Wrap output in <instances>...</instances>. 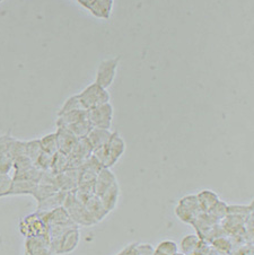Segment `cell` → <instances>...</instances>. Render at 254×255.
Segmentation results:
<instances>
[{
    "label": "cell",
    "instance_id": "1",
    "mask_svg": "<svg viewBox=\"0 0 254 255\" xmlns=\"http://www.w3.org/2000/svg\"><path fill=\"white\" fill-rule=\"evenodd\" d=\"M126 151V141L118 131H113L105 146L93 150V156L100 161L103 168H111Z\"/></svg>",
    "mask_w": 254,
    "mask_h": 255
},
{
    "label": "cell",
    "instance_id": "2",
    "mask_svg": "<svg viewBox=\"0 0 254 255\" xmlns=\"http://www.w3.org/2000/svg\"><path fill=\"white\" fill-rule=\"evenodd\" d=\"M63 208L68 212V215H69L70 219L73 220V223L77 225L78 227H91L99 224L91 216L90 212L86 210V208H85L83 203L76 198L74 192L67 193L65 202H63Z\"/></svg>",
    "mask_w": 254,
    "mask_h": 255
},
{
    "label": "cell",
    "instance_id": "3",
    "mask_svg": "<svg viewBox=\"0 0 254 255\" xmlns=\"http://www.w3.org/2000/svg\"><path fill=\"white\" fill-rule=\"evenodd\" d=\"M78 96L84 110H91L99 105L109 103L111 100V95L108 89L100 86L95 82L85 87Z\"/></svg>",
    "mask_w": 254,
    "mask_h": 255
},
{
    "label": "cell",
    "instance_id": "4",
    "mask_svg": "<svg viewBox=\"0 0 254 255\" xmlns=\"http://www.w3.org/2000/svg\"><path fill=\"white\" fill-rule=\"evenodd\" d=\"M121 57H112L102 60L101 63L97 67L96 76H95V83L99 84L100 86L103 88H109L112 86V84L116 80L118 67L120 65Z\"/></svg>",
    "mask_w": 254,
    "mask_h": 255
},
{
    "label": "cell",
    "instance_id": "5",
    "mask_svg": "<svg viewBox=\"0 0 254 255\" xmlns=\"http://www.w3.org/2000/svg\"><path fill=\"white\" fill-rule=\"evenodd\" d=\"M87 111V119L91 122L93 128H102V129H111L113 117H114V110L112 104L105 103L93 108L91 110H86Z\"/></svg>",
    "mask_w": 254,
    "mask_h": 255
},
{
    "label": "cell",
    "instance_id": "6",
    "mask_svg": "<svg viewBox=\"0 0 254 255\" xmlns=\"http://www.w3.org/2000/svg\"><path fill=\"white\" fill-rule=\"evenodd\" d=\"M19 232L25 237L46 235L48 227H46V224L44 223L41 212L35 211L34 214L28 215L20 220Z\"/></svg>",
    "mask_w": 254,
    "mask_h": 255
},
{
    "label": "cell",
    "instance_id": "7",
    "mask_svg": "<svg viewBox=\"0 0 254 255\" xmlns=\"http://www.w3.org/2000/svg\"><path fill=\"white\" fill-rule=\"evenodd\" d=\"M92 155L93 148L87 138L79 139L74 149L68 155V169H79Z\"/></svg>",
    "mask_w": 254,
    "mask_h": 255
},
{
    "label": "cell",
    "instance_id": "8",
    "mask_svg": "<svg viewBox=\"0 0 254 255\" xmlns=\"http://www.w3.org/2000/svg\"><path fill=\"white\" fill-rule=\"evenodd\" d=\"M25 255H54L51 250L48 235L26 237Z\"/></svg>",
    "mask_w": 254,
    "mask_h": 255
},
{
    "label": "cell",
    "instance_id": "9",
    "mask_svg": "<svg viewBox=\"0 0 254 255\" xmlns=\"http://www.w3.org/2000/svg\"><path fill=\"white\" fill-rule=\"evenodd\" d=\"M79 169L69 168L60 174H56V186L59 191L70 193L77 190Z\"/></svg>",
    "mask_w": 254,
    "mask_h": 255
},
{
    "label": "cell",
    "instance_id": "10",
    "mask_svg": "<svg viewBox=\"0 0 254 255\" xmlns=\"http://www.w3.org/2000/svg\"><path fill=\"white\" fill-rule=\"evenodd\" d=\"M80 242V231L79 227L71 228L63 234L60 243H59V249L57 254H68L74 252L77 249Z\"/></svg>",
    "mask_w": 254,
    "mask_h": 255
},
{
    "label": "cell",
    "instance_id": "11",
    "mask_svg": "<svg viewBox=\"0 0 254 255\" xmlns=\"http://www.w3.org/2000/svg\"><path fill=\"white\" fill-rule=\"evenodd\" d=\"M56 134L59 151H61L66 155H69L76 144H77L79 139L71 131L68 130L67 128H58Z\"/></svg>",
    "mask_w": 254,
    "mask_h": 255
},
{
    "label": "cell",
    "instance_id": "12",
    "mask_svg": "<svg viewBox=\"0 0 254 255\" xmlns=\"http://www.w3.org/2000/svg\"><path fill=\"white\" fill-rule=\"evenodd\" d=\"M82 203L97 223L102 222V220L110 214V212L104 208L101 199L95 194L90 195V197L85 199Z\"/></svg>",
    "mask_w": 254,
    "mask_h": 255
},
{
    "label": "cell",
    "instance_id": "13",
    "mask_svg": "<svg viewBox=\"0 0 254 255\" xmlns=\"http://www.w3.org/2000/svg\"><path fill=\"white\" fill-rule=\"evenodd\" d=\"M117 177L111 171V168H102L96 176L94 194L97 197H101L110 186L117 183Z\"/></svg>",
    "mask_w": 254,
    "mask_h": 255
},
{
    "label": "cell",
    "instance_id": "14",
    "mask_svg": "<svg viewBox=\"0 0 254 255\" xmlns=\"http://www.w3.org/2000/svg\"><path fill=\"white\" fill-rule=\"evenodd\" d=\"M41 215L43 217V220L46 224V227L52 226V225H62V224L73 223V220L70 219L69 215H68V212L66 211L65 208H63V206L56 208V209L51 210L49 212H41Z\"/></svg>",
    "mask_w": 254,
    "mask_h": 255
},
{
    "label": "cell",
    "instance_id": "15",
    "mask_svg": "<svg viewBox=\"0 0 254 255\" xmlns=\"http://www.w3.org/2000/svg\"><path fill=\"white\" fill-rule=\"evenodd\" d=\"M66 195H67V192L58 191V192H56L53 195H51V197L42 200L40 202H37L36 212H49L51 210L56 209V208L62 207L63 202H65Z\"/></svg>",
    "mask_w": 254,
    "mask_h": 255
},
{
    "label": "cell",
    "instance_id": "16",
    "mask_svg": "<svg viewBox=\"0 0 254 255\" xmlns=\"http://www.w3.org/2000/svg\"><path fill=\"white\" fill-rule=\"evenodd\" d=\"M112 131L109 129H102V128H92L90 133L87 134V140L90 141L93 150L105 146L111 138Z\"/></svg>",
    "mask_w": 254,
    "mask_h": 255
},
{
    "label": "cell",
    "instance_id": "17",
    "mask_svg": "<svg viewBox=\"0 0 254 255\" xmlns=\"http://www.w3.org/2000/svg\"><path fill=\"white\" fill-rule=\"evenodd\" d=\"M119 197H120V186H119L117 182V183H114L113 185L110 186V188L99 198L101 199V201L103 203L105 209H107L109 212H111L116 209Z\"/></svg>",
    "mask_w": 254,
    "mask_h": 255
},
{
    "label": "cell",
    "instance_id": "18",
    "mask_svg": "<svg viewBox=\"0 0 254 255\" xmlns=\"http://www.w3.org/2000/svg\"><path fill=\"white\" fill-rule=\"evenodd\" d=\"M86 118H87V111L84 109L67 112L65 114H61V116H58L57 128H67L69 126H73L75 123L82 121Z\"/></svg>",
    "mask_w": 254,
    "mask_h": 255
},
{
    "label": "cell",
    "instance_id": "19",
    "mask_svg": "<svg viewBox=\"0 0 254 255\" xmlns=\"http://www.w3.org/2000/svg\"><path fill=\"white\" fill-rule=\"evenodd\" d=\"M36 184L37 183H35V182H33V181L12 178L9 195H25V194L31 195Z\"/></svg>",
    "mask_w": 254,
    "mask_h": 255
},
{
    "label": "cell",
    "instance_id": "20",
    "mask_svg": "<svg viewBox=\"0 0 254 255\" xmlns=\"http://www.w3.org/2000/svg\"><path fill=\"white\" fill-rule=\"evenodd\" d=\"M197 199L202 212H208L219 201L218 195L210 190H203L197 194Z\"/></svg>",
    "mask_w": 254,
    "mask_h": 255
},
{
    "label": "cell",
    "instance_id": "21",
    "mask_svg": "<svg viewBox=\"0 0 254 255\" xmlns=\"http://www.w3.org/2000/svg\"><path fill=\"white\" fill-rule=\"evenodd\" d=\"M57 186L54 185H50V184H40L37 183L34 188L33 192H32V197L36 200V202H40L42 200H44L46 198L51 197L56 192H58Z\"/></svg>",
    "mask_w": 254,
    "mask_h": 255
},
{
    "label": "cell",
    "instance_id": "22",
    "mask_svg": "<svg viewBox=\"0 0 254 255\" xmlns=\"http://www.w3.org/2000/svg\"><path fill=\"white\" fill-rule=\"evenodd\" d=\"M201 243L200 237L197 235H186L181 242V250L184 255H192Z\"/></svg>",
    "mask_w": 254,
    "mask_h": 255
},
{
    "label": "cell",
    "instance_id": "23",
    "mask_svg": "<svg viewBox=\"0 0 254 255\" xmlns=\"http://www.w3.org/2000/svg\"><path fill=\"white\" fill-rule=\"evenodd\" d=\"M92 125L91 122L88 121V119H84V120L79 121L77 123H75L73 126H69L67 127V129L71 131L76 137L78 139H82V138H86L87 134L90 133V131L92 130Z\"/></svg>",
    "mask_w": 254,
    "mask_h": 255
},
{
    "label": "cell",
    "instance_id": "24",
    "mask_svg": "<svg viewBox=\"0 0 254 255\" xmlns=\"http://www.w3.org/2000/svg\"><path fill=\"white\" fill-rule=\"evenodd\" d=\"M68 169V155L61 151H57L53 155L52 164H51L50 171L53 174H60Z\"/></svg>",
    "mask_w": 254,
    "mask_h": 255
},
{
    "label": "cell",
    "instance_id": "25",
    "mask_svg": "<svg viewBox=\"0 0 254 255\" xmlns=\"http://www.w3.org/2000/svg\"><path fill=\"white\" fill-rule=\"evenodd\" d=\"M40 143H41L42 150L48 152V154L54 155L57 151H59L56 132L45 134L44 137L40 138Z\"/></svg>",
    "mask_w": 254,
    "mask_h": 255
},
{
    "label": "cell",
    "instance_id": "26",
    "mask_svg": "<svg viewBox=\"0 0 254 255\" xmlns=\"http://www.w3.org/2000/svg\"><path fill=\"white\" fill-rule=\"evenodd\" d=\"M8 152H9L12 158H17L19 156L26 155V141L14 138L8 147Z\"/></svg>",
    "mask_w": 254,
    "mask_h": 255
},
{
    "label": "cell",
    "instance_id": "27",
    "mask_svg": "<svg viewBox=\"0 0 254 255\" xmlns=\"http://www.w3.org/2000/svg\"><path fill=\"white\" fill-rule=\"evenodd\" d=\"M43 151L41 148L40 139H32L26 141V156L35 164L36 159L39 158L41 152Z\"/></svg>",
    "mask_w": 254,
    "mask_h": 255
},
{
    "label": "cell",
    "instance_id": "28",
    "mask_svg": "<svg viewBox=\"0 0 254 255\" xmlns=\"http://www.w3.org/2000/svg\"><path fill=\"white\" fill-rule=\"evenodd\" d=\"M177 253V244L173 241H164L157 245L152 255H174Z\"/></svg>",
    "mask_w": 254,
    "mask_h": 255
},
{
    "label": "cell",
    "instance_id": "29",
    "mask_svg": "<svg viewBox=\"0 0 254 255\" xmlns=\"http://www.w3.org/2000/svg\"><path fill=\"white\" fill-rule=\"evenodd\" d=\"M179 205H181L182 207H184L188 210L191 211L196 217H198L199 215L202 214V211L200 209V206H199L197 195H188V197H185V198L181 200Z\"/></svg>",
    "mask_w": 254,
    "mask_h": 255
},
{
    "label": "cell",
    "instance_id": "30",
    "mask_svg": "<svg viewBox=\"0 0 254 255\" xmlns=\"http://www.w3.org/2000/svg\"><path fill=\"white\" fill-rule=\"evenodd\" d=\"M83 106L80 104V101H79V96L78 94L70 96L69 99H68L63 105L61 106V109L59 110L58 112V116H61V114H65L67 112H71V111H75V110H82Z\"/></svg>",
    "mask_w": 254,
    "mask_h": 255
},
{
    "label": "cell",
    "instance_id": "31",
    "mask_svg": "<svg viewBox=\"0 0 254 255\" xmlns=\"http://www.w3.org/2000/svg\"><path fill=\"white\" fill-rule=\"evenodd\" d=\"M227 205L225 202L223 201H219L216 203V205L211 208V209L207 212V214H209L210 217H213V218L217 222V220H223L225 219L227 217Z\"/></svg>",
    "mask_w": 254,
    "mask_h": 255
},
{
    "label": "cell",
    "instance_id": "32",
    "mask_svg": "<svg viewBox=\"0 0 254 255\" xmlns=\"http://www.w3.org/2000/svg\"><path fill=\"white\" fill-rule=\"evenodd\" d=\"M227 214L233 216H239L245 218L247 216L253 214V202L249 206H228Z\"/></svg>",
    "mask_w": 254,
    "mask_h": 255
},
{
    "label": "cell",
    "instance_id": "33",
    "mask_svg": "<svg viewBox=\"0 0 254 255\" xmlns=\"http://www.w3.org/2000/svg\"><path fill=\"white\" fill-rule=\"evenodd\" d=\"M33 166H34L33 161L29 159L26 155H24V156L17 157V158L14 159V167L12 168L15 169V173H19V172L26 171V169L31 168Z\"/></svg>",
    "mask_w": 254,
    "mask_h": 255
},
{
    "label": "cell",
    "instance_id": "34",
    "mask_svg": "<svg viewBox=\"0 0 254 255\" xmlns=\"http://www.w3.org/2000/svg\"><path fill=\"white\" fill-rule=\"evenodd\" d=\"M14 167V158L8 151L0 155V174H9Z\"/></svg>",
    "mask_w": 254,
    "mask_h": 255
},
{
    "label": "cell",
    "instance_id": "35",
    "mask_svg": "<svg viewBox=\"0 0 254 255\" xmlns=\"http://www.w3.org/2000/svg\"><path fill=\"white\" fill-rule=\"evenodd\" d=\"M12 177L9 174H0V198L8 197L10 194Z\"/></svg>",
    "mask_w": 254,
    "mask_h": 255
},
{
    "label": "cell",
    "instance_id": "36",
    "mask_svg": "<svg viewBox=\"0 0 254 255\" xmlns=\"http://www.w3.org/2000/svg\"><path fill=\"white\" fill-rule=\"evenodd\" d=\"M52 158L53 155L48 154V152L45 151H42L34 165H35L39 169H41V171H50L51 164H52Z\"/></svg>",
    "mask_w": 254,
    "mask_h": 255
},
{
    "label": "cell",
    "instance_id": "37",
    "mask_svg": "<svg viewBox=\"0 0 254 255\" xmlns=\"http://www.w3.org/2000/svg\"><path fill=\"white\" fill-rule=\"evenodd\" d=\"M175 215L177 216L181 222L186 223V224H192V222L196 219V216H194L191 211L186 209V208L182 207L181 205L175 208Z\"/></svg>",
    "mask_w": 254,
    "mask_h": 255
},
{
    "label": "cell",
    "instance_id": "38",
    "mask_svg": "<svg viewBox=\"0 0 254 255\" xmlns=\"http://www.w3.org/2000/svg\"><path fill=\"white\" fill-rule=\"evenodd\" d=\"M12 139H14V137L11 135L10 131L0 135V155H2L3 152H6L8 150V147H9Z\"/></svg>",
    "mask_w": 254,
    "mask_h": 255
},
{
    "label": "cell",
    "instance_id": "39",
    "mask_svg": "<svg viewBox=\"0 0 254 255\" xmlns=\"http://www.w3.org/2000/svg\"><path fill=\"white\" fill-rule=\"evenodd\" d=\"M214 245H215V249L217 248V250H220V251H223V252H226V253L232 248L231 242L228 240H225L224 237H218V239L214 242Z\"/></svg>",
    "mask_w": 254,
    "mask_h": 255
},
{
    "label": "cell",
    "instance_id": "40",
    "mask_svg": "<svg viewBox=\"0 0 254 255\" xmlns=\"http://www.w3.org/2000/svg\"><path fill=\"white\" fill-rule=\"evenodd\" d=\"M127 250H128V246H127V248L125 249V250H122L120 253H119L118 255H126V253H127Z\"/></svg>",
    "mask_w": 254,
    "mask_h": 255
},
{
    "label": "cell",
    "instance_id": "41",
    "mask_svg": "<svg viewBox=\"0 0 254 255\" xmlns=\"http://www.w3.org/2000/svg\"><path fill=\"white\" fill-rule=\"evenodd\" d=\"M174 255H184L183 253H179V252H177V253H175Z\"/></svg>",
    "mask_w": 254,
    "mask_h": 255
},
{
    "label": "cell",
    "instance_id": "42",
    "mask_svg": "<svg viewBox=\"0 0 254 255\" xmlns=\"http://www.w3.org/2000/svg\"><path fill=\"white\" fill-rule=\"evenodd\" d=\"M0 243H2V237H1V235H0Z\"/></svg>",
    "mask_w": 254,
    "mask_h": 255
},
{
    "label": "cell",
    "instance_id": "43",
    "mask_svg": "<svg viewBox=\"0 0 254 255\" xmlns=\"http://www.w3.org/2000/svg\"><path fill=\"white\" fill-rule=\"evenodd\" d=\"M2 1V0H0V2H1Z\"/></svg>",
    "mask_w": 254,
    "mask_h": 255
}]
</instances>
